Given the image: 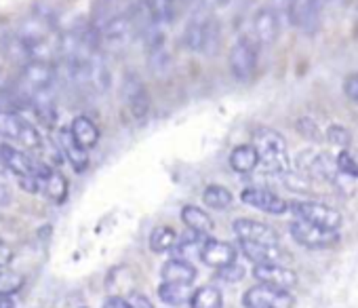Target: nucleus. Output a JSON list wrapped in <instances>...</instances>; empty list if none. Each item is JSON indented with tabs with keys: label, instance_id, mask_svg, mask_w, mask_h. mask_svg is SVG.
<instances>
[{
	"label": "nucleus",
	"instance_id": "obj_26",
	"mask_svg": "<svg viewBox=\"0 0 358 308\" xmlns=\"http://www.w3.org/2000/svg\"><path fill=\"white\" fill-rule=\"evenodd\" d=\"M145 5L154 24L166 28L177 20V13L182 9L184 0H145Z\"/></svg>",
	"mask_w": 358,
	"mask_h": 308
},
{
	"label": "nucleus",
	"instance_id": "obj_31",
	"mask_svg": "<svg viewBox=\"0 0 358 308\" xmlns=\"http://www.w3.org/2000/svg\"><path fill=\"white\" fill-rule=\"evenodd\" d=\"M203 203H205L209 209L224 211V209H228V207L234 203V197H232V192H230L226 186L209 184V186L203 190Z\"/></svg>",
	"mask_w": 358,
	"mask_h": 308
},
{
	"label": "nucleus",
	"instance_id": "obj_21",
	"mask_svg": "<svg viewBox=\"0 0 358 308\" xmlns=\"http://www.w3.org/2000/svg\"><path fill=\"white\" fill-rule=\"evenodd\" d=\"M0 53L9 57L11 62H20L22 66L30 62V53L17 30L9 28L7 24H0Z\"/></svg>",
	"mask_w": 358,
	"mask_h": 308
},
{
	"label": "nucleus",
	"instance_id": "obj_18",
	"mask_svg": "<svg viewBox=\"0 0 358 308\" xmlns=\"http://www.w3.org/2000/svg\"><path fill=\"white\" fill-rule=\"evenodd\" d=\"M236 258H238V251H236V247H234L232 243H228V241H217V239H211V237H209V239L203 243V247H201V260H203L207 266L215 268V270L234 264Z\"/></svg>",
	"mask_w": 358,
	"mask_h": 308
},
{
	"label": "nucleus",
	"instance_id": "obj_45",
	"mask_svg": "<svg viewBox=\"0 0 358 308\" xmlns=\"http://www.w3.org/2000/svg\"><path fill=\"white\" fill-rule=\"evenodd\" d=\"M0 308H15V302L11 298H0Z\"/></svg>",
	"mask_w": 358,
	"mask_h": 308
},
{
	"label": "nucleus",
	"instance_id": "obj_49",
	"mask_svg": "<svg viewBox=\"0 0 358 308\" xmlns=\"http://www.w3.org/2000/svg\"><path fill=\"white\" fill-rule=\"evenodd\" d=\"M80 308H87V306H80Z\"/></svg>",
	"mask_w": 358,
	"mask_h": 308
},
{
	"label": "nucleus",
	"instance_id": "obj_33",
	"mask_svg": "<svg viewBox=\"0 0 358 308\" xmlns=\"http://www.w3.org/2000/svg\"><path fill=\"white\" fill-rule=\"evenodd\" d=\"M335 167L341 176L345 178H358V163L350 150H341L335 159Z\"/></svg>",
	"mask_w": 358,
	"mask_h": 308
},
{
	"label": "nucleus",
	"instance_id": "obj_39",
	"mask_svg": "<svg viewBox=\"0 0 358 308\" xmlns=\"http://www.w3.org/2000/svg\"><path fill=\"white\" fill-rule=\"evenodd\" d=\"M343 93H345L348 99L358 104V72H354V74L343 78Z\"/></svg>",
	"mask_w": 358,
	"mask_h": 308
},
{
	"label": "nucleus",
	"instance_id": "obj_4",
	"mask_svg": "<svg viewBox=\"0 0 358 308\" xmlns=\"http://www.w3.org/2000/svg\"><path fill=\"white\" fill-rule=\"evenodd\" d=\"M0 165L7 167L17 178H43L49 169V165L34 159L32 154H28L26 150L13 146L3 137H0Z\"/></svg>",
	"mask_w": 358,
	"mask_h": 308
},
{
	"label": "nucleus",
	"instance_id": "obj_32",
	"mask_svg": "<svg viewBox=\"0 0 358 308\" xmlns=\"http://www.w3.org/2000/svg\"><path fill=\"white\" fill-rule=\"evenodd\" d=\"M26 285L24 274L9 270V268H0V298H11L20 293Z\"/></svg>",
	"mask_w": 358,
	"mask_h": 308
},
{
	"label": "nucleus",
	"instance_id": "obj_37",
	"mask_svg": "<svg viewBox=\"0 0 358 308\" xmlns=\"http://www.w3.org/2000/svg\"><path fill=\"white\" fill-rule=\"evenodd\" d=\"M186 3L192 7L194 15H209L211 11L224 7L228 0H186Z\"/></svg>",
	"mask_w": 358,
	"mask_h": 308
},
{
	"label": "nucleus",
	"instance_id": "obj_41",
	"mask_svg": "<svg viewBox=\"0 0 358 308\" xmlns=\"http://www.w3.org/2000/svg\"><path fill=\"white\" fill-rule=\"evenodd\" d=\"M13 260H15V249L5 239H0V268H9Z\"/></svg>",
	"mask_w": 358,
	"mask_h": 308
},
{
	"label": "nucleus",
	"instance_id": "obj_16",
	"mask_svg": "<svg viewBox=\"0 0 358 308\" xmlns=\"http://www.w3.org/2000/svg\"><path fill=\"white\" fill-rule=\"evenodd\" d=\"M57 148L62 150L64 159L70 163V167L76 174H83L89 169V150H85L70 133V127H62L57 131Z\"/></svg>",
	"mask_w": 358,
	"mask_h": 308
},
{
	"label": "nucleus",
	"instance_id": "obj_28",
	"mask_svg": "<svg viewBox=\"0 0 358 308\" xmlns=\"http://www.w3.org/2000/svg\"><path fill=\"white\" fill-rule=\"evenodd\" d=\"M188 304L190 308H224V293L215 285H203L192 291Z\"/></svg>",
	"mask_w": 358,
	"mask_h": 308
},
{
	"label": "nucleus",
	"instance_id": "obj_8",
	"mask_svg": "<svg viewBox=\"0 0 358 308\" xmlns=\"http://www.w3.org/2000/svg\"><path fill=\"white\" fill-rule=\"evenodd\" d=\"M297 300L287 289H276L270 285H253L243 293L245 308H295Z\"/></svg>",
	"mask_w": 358,
	"mask_h": 308
},
{
	"label": "nucleus",
	"instance_id": "obj_40",
	"mask_svg": "<svg viewBox=\"0 0 358 308\" xmlns=\"http://www.w3.org/2000/svg\"><path fill=\"white\" fill-rule=\"evenodd\" d=\"M124 300L129 302L131 308H154L152 300H150L145 293H141V291H133V293H129V298H124Z\"/></svg>",
	"mask_w": 358,
	"mask_h": 308
},
{
	"label": "nucleus",
	"instance_id": "obj_3",
	"mask_svg": "<svg viewBox=\"0 0 358 308\" xmlns=\"http://www.w3.org/2000/svg\"><path fill=\"white\" fill-rule=\"evenodd\" d=\"M0 137L7 141H17L24 150L30 152H41L45 146L41 131L20 112H0Z\"/></svg>",
	"mask_w": 358,
	"mask_h": 308
},
{
	"label": "nucleus",
	"instance_id": "obj_34",
	"mask_svg": "<svg viewBox=\"0 0 358 308\" xmlns=\"http://www.w3.org/2000/svg\"><path fill=\"white\" fill-rule=\"evenodd\" d=\"M209 237H201V234H190L188 239H184L182 243L177 245V253L182 255L184 260H186V255H192V253H201V247H203V243L207 241Z\"/></svg>",
	"mask_w": 358,
	"mask_h": 308
},
{
	"label": "nucleus",
	"instance_id": "obj_43",
	"mask_svg": "<svg viewBox=\"0 0 358 308\" xmlns=\"http://www.w3.org/2000/svg\"><path fill=\"white\" fill-rule=\"evenodd\" d=\"M11 201H13V195H11V190H9L5 184H0V207H7V205H11Z\"/></svg>",
	"mask_w": 358,
	"mask_h": 308
},
{
	"label": "nucleus",
	"instance_id": "obj_2",
	"mask_svg": "<svg viewBox=\"0 0 358 308\" xmlns=\"http://www.w3.org/2000/svg\"><path fill=\"white\" fill-rule=\"evenodd\" d=\"M222 41L220 22L211 15H194L182 32V45L192 53L215 55Z\"/></svg>",
	"mask_w": 358,
	"mask_h": 308
},
{
	"label": "nucleus",
	"instance_id": "obj_15",
	"mask_svg": "<svg viewBox=\"0 0 358 308\" xmlns=\"http://www.w3.org/2000/svg\"><path fill=\"white\" fill-rule=\"evenodd\" d=\"M253 276L262 283V285H270L276 289H291L297 285V272L291 270L285 264H255L253 268Z\"/></svg>",
	"mask_w": 358,
	"mask_h": 308
},
{
	"label": "nucleus",
	"instance_id": "obj_42",
	"mask_svg": "<svg viewBox=\"0 0 358 308\" xmlns=\"http://www.w3.org/2000/svg\"><path fill=\"white\" fill-rule=\"evenodd\" d=\"M101 308H131V306H129V302H127L124 298H120V295H110V298L103 300Z\"/></svg>",
	"mask_w": 358,
	"mask_h": 308
},
{
	"label": "nucleus",
	"instance_id": "obj_10",
	"mask_svg": "<svg viewBox=\"0 0 358 308\" xmlns=\"http://www.w3.org/2000/svg\"><path fill=\"white\" fill-rule=\"evenodd\" d=\"M289 232H291L293 241L306 249H329V247L337 245V241H339L337 230L320 228V226H314L303 220H293L289 224Z\"/></svg>",
	"mask_w": 358,
	"mask_h": 308
},
{
	"label": "nucleus",
	"instance_id": "obj_47",
	"mask_svg": "<svg viewBox=\"0 0 358 308\" xmlns=\"http://www.w3.org/2000/svg\"><path fill=\"white\" fill-rule=\"evenodd\" d=\"M238 3H243V5H251L253 0H238Z\"/></svg>",
	"mask_w": 358,
	"mask_h": 308
},
{
	"label": "nucleus",
	"instance_id": "obj_20",
	"mask_svg": "<svg viewBox=\"0 0 358 308\" xmlns=\"http://www.w3.org/2000/svg\"><path fill=\"white\" fill-rule=\"evenodd\" d=\"M241 251L253 264H282L287 260V251L280 245H264V243H249L238 241Z\"/></svg>",
	"mask_w": 358,
	"mask_h": 308
},
{
	"label": "nucleus",
	"instance_id": "obj_11",
	"mask_svg": "<svg viewBox=\"0 0 358 308\" xmlns=\"http://www.w3.org/2000/svg\"><path fill=\"white\" fill-rule=\"evenodd\" d=\"M55 68L49 59H30L22 66V91L26 95L34 91H47L53 87Z\"/></svg>",
	"mask_w": 358,
	"mask_h": 308
},
{
	"label": "nucleus",
	"instance_id": "obj_27",
	"mask_svg": "<svg viewBox=\"0 0 358 308\" xmlns=\"http://www.w3.org/2000/svg\"><path fill=\"white\" fill-rule=\"evenodd\" d=\"M182 222L186 224V228L194 234H201V237H209L211 230H213V220L211 216L196 207V205H186L182 209Z\"/></svg>",
	"mask_w": 358,
	"mask_h": 308
},
{
	"label": "nucleus",
	"instance_id": "obj_19",
	"mask_svg": "<svg viewBox=\"0 0 358 308\" xmlns=\"http://www.w3.org/2000/svg\"><path fill=\"white\" fill-rule=\"evenodd\" d=\"M28 108H32L36 120L49 129L55 127L57 122V104H55V97L51 93V89L47 91H34L28 95Z\"/></svg>",
	"mask_w": 358,
	"mask_h": 308
},
{
	"label": "nucleus",
	"instance_id": "obj_24",
	"mask_svg": "<svg viewBox=\"0 0 358 308\" xmlns=\"http://www.w3.org/2000/svg\"><path fill=\"white\" fill-rule=\"evenodd\" d=\"M70 133L72 137L85 148V150H91L99 144V137H101V131L99 127L85 114H78L74 116V120L70 122Z\"/></svg>",
	"mask_w": 358,
	"mask_h": 308
},
{
	"label": "nucleus",
	"instance_id": "obj_13",
	"mask_svg": "<svg viewBox=\"0 0 358 308\" xmlns=\"http://www.w3.org/2000/svg\"><path fill=\"white\" fill-rule=\"evenodd\" d=\"M241 201L253 209H259L264 214L270 216H282L289 211V203L285 199H280L276 192L268 190V188H257V186H247L241 192Z\"/></svg>",
	"mask_w": 358,
	"mask_h": 308
},
{
	"label": "nucleus",
	"instance_id": "obj_23",
	"mask_svg": "<svg viewBox=\"0 0 358 308\" xmlns=\"http://www.w3.org/2000/svg\"><path fill=\"white\" fill-rule=\"evenodd\" d=\"M41 182H43V192L47 195V199L53 205H64L66 203V199L70 195V184H68V178L59 169L49 167L47 174L41 178Z\"/></svg>",
	"mask_w": 358,
	"mask_h": 308
},
{
	"label": "nucleus",
	"instance_id": "obj_22",
	"mask_svg": "<svg viewBox=\"0 0 358 308\" xmlns=\"http://www.w3.org/2000/svg\"><path fill=\"white\" fill-rule=\"evenodd\" d=\"M162 283H184V285H192L194 279L199 276V270L194 268L192 262L184 260V258H171L162 264L160 270Z\"/></svg>",
	"mask_w": 358,
	"mask_h": 308
},
{
	"label": "nucleus",
	"instance_id": "obj_38",
	"mask_svg": "<svg viewBox=\"0 0 358 308\" xmlns=\"http://www.w3.org/2000/svg\"><path fill=\"white\" fill-rule=\"evenodd\" d=\"M243 276H245V268L241 264H236V262L217 270V279H222L226 283H238Z\"/></svg>",
	"mask_w": 358,
	"mask_h": 308
},
{
	"label": "nucleus",
	"instance_id": "obj_12",
	"mask_svg": "<svg viewBox=\"0 0 358 308\" xmlns=\"http://www.w3.org/2000/svg\"><path fill=\"white\" fill-rule=\"evenodd\" d=\"M327 3L329 0H295V3L287 9L291 24L303 32H314L320 24V15H322Z\"/></svg>",
	"mask_w": 358,
	"mask_h": 308
},
{
	"label": "nucleus",
	"instance_id": "obj_17",
	"mask_svg": "<svg viewBox=\"0 0 358 308\" xmlns=\"http://www.w3.org/2000/svg\"><path fill=\"white\" fill-rule=\"evenodd\" d=\"M253 38L257 45H274L280 34V18L272 7H262L253 15Z\"/></svg>",
	"mask_w": 358,
	"mask_h": 308
},
{
	"label": "nucleus",
	"instance_id": "obj_9",
	"mask_svg": "<svg viewBox=\"0 0 358 308\" xmlns=\"http://www.w3.org/2000/svg\"><path fill=\"white\" fill-rule=\"evenodd\" d=\"M135 36H137V32H135V26H133L131 18L127 15V11H120L118 15H114V18L99 30V49H106V51H120V49H124Z\"/></svg>",
	"mask_w": 358,
	"mask_h": 308
},
{
	"label": "nucleus",
	"instance_id": "obj_25",
	"mask_svg": "<svg viewBox=\"0 0 358 308\" xmlns=\"http://www.w3.org/2000/svg\"><path fill=\"white\" fill-rule=\"evenodd\" d=\"M230 167L232 172L241 174V176H249L257 169L259 165V157L257 150L253 148V144H241L230 152Z\"/></svg>",
	"mask_w": 358,
	"mask_h": 308
},
{
	"label": "nucleus",
	"instance_id": "obj_30",
	"mask_svg": "<svg viewBox=\"0 0 358 308\" xmlns=\"http://www.w3.org/2000/svg\"><path fill=\"white\" fill-rule=\"evenodd\" d=\"M190 295H192V287L184 283H160L158 287V298L169 306L188 304Z\"/></svg>",
	"mask_w": 358,
	"mask_h": 308
},
{
	"label": "nucleus",
	"instance_id": "obj_29",
	"mask_svg": "<svg viewBox=\"0 0 358 308\" xmlns=\"http://www.w3.org/2000/svg\"><path fill=\"white\" fill-rule=\"evenodd\" d=\"M175 245H177V234H175L173 226L160 224V226H156V228L150 232L148 247H150L152 253H166V251H171Z\"/></svg>",
	"mask_w": 358,
	"mask_h": 308
},
{
	"label": "nucleus",
	"instance_id": "obj_46",
	"mask_svg": "<svg viewBox=\"0 0 358 308\" xmlns=\"http://www.w3.org/2000/svg\"><path fill=\"white\" fill-rule=\"evenodd\" d=\"M3 87H9V83L5 80V74H3V72H0V89H3Z\"/></svg>",
	"mask_w": 358,
	"mask_h": 308
},
{
	"label": "nucleus",
	"instance_id": "obj_35",
	"mask_svg": "<svg viewBox=\"0 0 358 308\" xmlns=\"http://www.w3.org/2000/svg\"><path fill=\"white\" fill-rule=\"evenodd\" d=\"M295 129L299 131V135H303V137H306V139H310V141H320V139H322V133H320L318 125H316L310 116H301V118H297Z\"/></svg>",
	"mask_w": 358,
	"mask_h": 308
},
{
	"label": "nucleus",
	"instance_id": "obj_7",
	"mask_svg": "<svg viewBox=\"0 0 358 308\" xmlns=\"http://www.w3.org/2000/svg\"><path fill=\"white\" fill-rule=\"evenodd\" d=\"M289 211L297 220H303V222H310L314 226L329 228V230H337L343 222L341 214L335 207H329L320 201H291Z\"/></svg>",
	"mask_w": 358,
	"mask_h": 308
},
{
	"label": "nucleus",
	"instance_id": "obj_1",
	"mask_svg": "<svg viewBox=\"0 0 358 308\" xmlns=\"http://www.w3.org/2000/svg\"><path fill=\"white\" fill-rule=\"evenodd\" d=\"M253 148L257 150L259 165H264V169L268 174H274V176L282 178V176H287L291 172L287 139L276 129L264 127V125L255 127V131H253Z\"/></svg>",
	"mask_w": 358,
	"mask_h": 308
},
{
	"label": "nucleus",
	"instance_id": "obj_14",
	"mask_svg": "<svg viewBox=\"0 0 358 308\" xmlns=\"http://www.w3.org/2000/svg\"><path fill=\"white\" fill-rule=\"evenodd\" d=\"M234 234L238 237V241H249V243H264V245H278L280 237L278 232L264 222L251 220V218H238L232 224Z\"/></svg>",
	"mask_w": 358,
	"mask_h": 308
},
{
	"label": "nucleus",
	"instance_id": "obj_6",
	"mask_svg": "<svg viewBox=\"0 0 358 308\" xmlns=\"http://www.w3.org/2000/svg\"><path fill=\"white\" fill-rule=\"evenodd\" d=\"M120 97L124 102V108L133 116V120L143 122L150 116L152 97H150V91H148V87H145V83L141 80L139 74H135V72L124 74L122 85H120Z\"/></svg>",
	"mask_w": 358,
	"mask_h": 308
},
{
	"label": "nucleus",
	"instance_id": "obj_48",
	"mask_svg": "<svg viewBox=\"0 0 358 308\" xmlns=\"http://www.w3.org/2000/svg\"><path fill=\"white\" fill-rule=\"evenodd\" d=\"M354 154V159H356V163H358V152H352Z\"/></svg>",
	"mask_w": 358,
	"mask_h": 308
},
{
	"label": "nucleus",
	"instance_id": "obj_44",
	"mask_svg": "<svg viewBox=\"0 0 358 308\" xmlns=\"http://www.w3.org/2000/svg\"><path fill=\"white\" fill-rule=\"evenodd\" d=\"M293 3H295V0H270V5H272L274 11H278V9L285 11V9H289Z\"/></svg>",
	"mask_w": 358,
	"mask_h": 308
},
{
	"label": "nucleus",
	"instance_id": "obj_36",
	"mask_svg": "<svg viewBox=\"0 0 358 308\" xmlns=\"http://www.w3.org/2000/svg\"><path fill=\"white\" fill-rule=\"evenodd\" d=\"M327 139H329V144H333V146L345 148V146H350L352 135H350V131H348L343 125H331V127L327 129Z\"/></svg>",
	"mask_w": 358,
	"mask_h": 308
},
{
	"label": "nucleus",
	"instance_id": "obj_5",
	"mask_svg": "<svg viewBox=\"0 0 358 308\" xmlns=\"http://www.w3.org/2000/svg\"><path fill=\"white\" fill-rule=\"evenodd\" d=\"M257 62H259L257 41L253 36H238L228 55V66L232 76L238 83H249L257 70Z\"/></svg>",
	"mask_w": 358,
	"mask_h": 308
}]
</instances>
